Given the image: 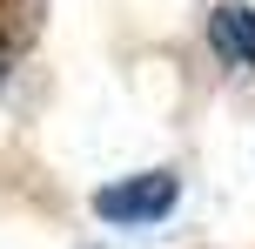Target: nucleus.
<instances>
[{
  "mask_svg": "<svg viewBox=\"0 0 255 249\" xmlns=\"http://www.w3.org/2000/svg\"><path fill=\"white\" fill-rule=\"evenodd\" d=\"M175 202H181V175L175 169H141V175H121V182L94 189V216L115 223V229H148Z\"/></svg>",
  "mask_w": 255,
  "mask_h": 249,
  "instance_id": "1",
  "label": "nucleus"
},
{
  "mask_svg": "<svg viewBox=\"0 0 255 249\" xmlns=\"http://www.w3.org/2000/svg\"><path fill=\"white\" fill-rule=\"evenodd\" d=\"M208 47L229 67H249L255 74V7L249 0H222V7L208 13Z\"/></svg>",
  "mask_w": 255,
  "mask_h": 249,
  "instance_id": "2",
  "label": "nucleus"
},
{
  "mask_svg": "<svg viewBox=\"0 0 255 249\" xmlns=\"http://www.w3.org/2000/svg\"><path fill=\"white\" fill-rule=\"evenodd\" d=\"M0 81H7V47H0Z\"/></svg>",
  "mask_w": 255,
  "mask_h": 249,
  "instance_id": "3",
  "label": "nucleus"
}]
</instances>
